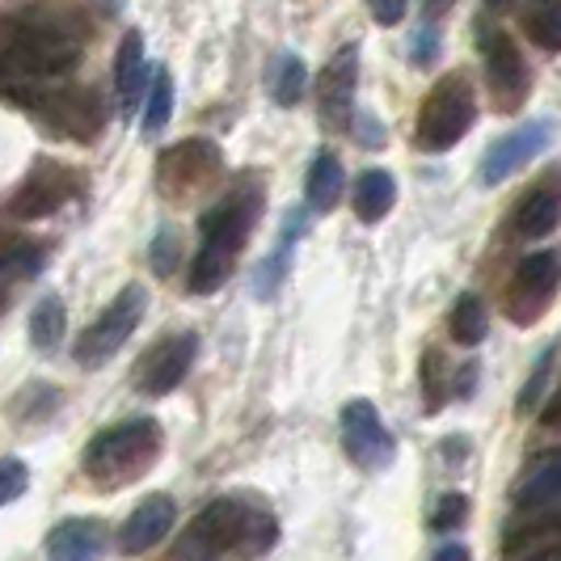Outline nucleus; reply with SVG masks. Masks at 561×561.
<instances>
[{
	"label": "nucleus",
	"mask_w": 561,
	"mask_h": 561,
	"mask_svg": "<svg viewBox=\"0 0 561 561\" xmlns=\"http://www.w3.org/2000/svg\"><path fill=\"white\" fill-rule=\"evenodd\" d=\"M549 131H553V127L540 118V123H528V127L503 136L499 144H490L485 157H481V182H485V186H499L511 173H519V169L528 165L536 152L549 144Z\"/></svg>",
	"instance_id": "13"
},
{
	"label": "nucleus",
	"mask_w": 561,
	"mask_h": 561,
	"mask_svg": "<svg viewBox=\"0 0 561 561\" xmlns=\"http://www.w3.org/2000/svg\"><path fill=\"white\" fill-rule=\"evenodd\" d=\"M473 118H478L473 84L465 81V77H444L426 93V102H422L419 111V127H414L419 148L422 152H448L473 127Z\"/></svg>",
	"instance_id": "5"
},
{
	"label": "nucleus",
	"mask_w": 561,
	"mask_h": 561,
	"mask_svg": "<svg viewBox=\"0 0 561 561\" xmlns=\"http://www.w3.org/2000/svg\"><path fill=\"white\" fill-rule=\"evenodd\" d=\"M451 9V0H422V13L426 18H439V13H448Z\"/></svg>",
	"instance_id": "40"
},
{
	"label": "nucleus",
	"mask_w": 561,
	"mask_h": 561,
	"mask_svg": "<svg viewBox=\"0 0 561 561\" xmlns=\"http://www.w3.org/2000/svg\"><path fill=\"white\" fill-rule=\"evenodd\" d=\"M451 397V371H448V359H444V351H426L422 355V405H426V414H435V410H444Z\"/></svg>",
	"instance_id": "26"
},
{
	"label": "nucleus",
	"mask_w": 561,
	"mask_h": 561,
	"mask_svg": "<svg viewBox=\"0 0 561 561\" xmlns=\"http://www.w3.org/2000/svg\"><path fill=\"white\" fill-rule=\"evenodd\" d=\"M173 519H178V506L169 494H148L140 503L131 506V515L123 519V528H118V553L123 558H140L148 553L152 545H161L173 528Z\"/></svg>",
	"instance_id": "11"
},
{
	"label": "nucleus",
	"mask_w": 561,
	"mask_h": 561,
	"mask_svg": "<svg viewBox=\"0 0 561 561\" xmlns=\"http://www.w3.org/2000/svg\"><path fill=\"white\" fill-rule=\"evenodd\" d=\"M393 203H397V182L389 169H367L364 178L355 182V216L364 225H380Z\"/></svg>",
	"instance_id": "20"
},
{
	"label": "nucleus",
	"mask_w": 561,
	"mask_h": 561,
	"mask_svg": "<svg viewBox=\"0 0 561 561\" xmlns=\"http://www.w3.org/2000/svg\"><path fill=\"white\" fill-rule=\"evenodd\" d=\"M279 540V524L271 511H257L245 499H216L198 511L195 528L186 533L182 553L207 549V553H245V558H266Z\"/></svg>",
	"instance_id": "3"
},
{
	"label": "nucleus",
	"mask_w": 561,
	"mask_h": 561,
	"mask_svg": "<svg viewBox=\"0 0 561 561\" xmlns=\"http://www.w3.org/2000/svg\"><path fill=\"white\" fill-rule=\"evenodd\" d=\"M300 228H305V220H296V211H291V220L283 225V237L279 245H275V253L257 266V275H253V296H262V300H271L275 291H279L283 275H287V257H291V241L300 237Z\"/></svg>",
	"instance_id": "23"
},
{
	"label": "nucleus",
	"mask_w": 561,
	"mask_h": 561,
	"mask_svg": "<svg viewBox=\"0 0 561 561\" xmlns=\"http://www.w3.org/2000/svg\"><path fill=\"white\" fill-rule=\"evenodd\" d=\"M558 296V253L553 250H536L528 253L506 287V317L515 325H533L540 312L553 305Z\"/></svg>",
	"instance_id": "8"
},
{
	"label": "nucleus",
	"mask_w": 561,
	"mask_h": 561,
	"mask_svg": "<svg viewBox=\"0 0 561 561\" xmlns=\"http://www.w3.org/2000/svg\"><path fill=\"white\" fill-rule=\"evenodd\" d=\"M26 490H30L26 460H18V456H4V460H0V506L18 503Z\"/></svg>",
	"instance_id": "31"
},
{
	"label": "nucleus",
	"mask_w": 561,
	"mask_h": 561,
	"mask_svg": "<svg viewBox=\"0 0 561 561\" xmlns=\"http://www.w3.org/2000/svg\"><path fill=\"white\" fill-rule=\"evenodd\" d=\"M431 561H473V553H469V545H444V549H435Z\"/></svg>",
	"instance_id": "38"
},
{
	"label": "nucleus",
	"mask_w": 561,
	"mask_h": 561,
	"mask_svg": "<svg viewBox=\"0 0 561 561\" xmlns=\"http://www.w3.org/2000/svg\"><path fill=\"white\" fill-rule=\"evenodd\" d=\"M169 114H173V77H169L165 68L152 77L148 84V111H144V136H157L161 127L169 123Z\"/></svg>",
	"instance_id": "28"
},
{
	"label": "nucleus",
	"mask_w": 561,
	"mask_h": 561,
	"mask_svg": "<svg viewBox=\"0 0 561 561\" xmlns=\"http://www.w3.org/2000/svg\"><path fill=\"white\" fill-rule=\"evenodd\" d=\"M448 330L460 346H478V342H485V334H490V312H485V305H481V296L465 291V296L451 305Z\"/></svg>",
	"instance_id": "24"
},
{
	"label": "nucleus",
	"mask_w": 561,
	"mask_h": 561,
	"mask_svg": "<svg viewBox=\"0 0 561 561\" xmlns=\"http://www.w3.org/2000/svg\"><path fill=\"white\" fill-rule=\"evenodd\" d=\"M405 4H410V0H367L371 18H376L380 26H397V22L405 18Z\"/></svg>",
	"instance_id": "36"
},
{
	"label": "nucleus",
	"mask_w": 561,
	"mask_h": 561,
	"mask_svg": "<svg viewBox=\"0 0 561 561\" xmlns=\"http://www.w3.org/2000/svg\"><path fill=\"white\" fill-rule=\"evenodd\" d=\"M198 355V334H173L165 337L161 346H152V355L144 359L140 367V389L148 397H165L173 393L182 380H186V371H191V364H195Z\"/></svg>",
	"instance_id": "12"
},
{
	"label": "nucleus",
	"mask_w": 561,
	"mask_h": 561,
	"mask_svg": "<svg viewBox=\"0 0 561 561\" xmlns=\"http://www.w3.org/2000/svg\"><path fill=\"white\" fill-rule=\"evenodd\" d=\"M439 451H444V460H448L451 469H456V465H465V460H469V451H473V444H469L465 435H448V439L439 444Z\"/></svg>",
	"instance_id": "37"
},
{
	"label": "nucleus",
	"mask_w": 561,
	"mask_h": 561,
	"mask_svg": "<svg viewBox=\"0 0 561 561\" xmlns=\"http://www.w3.org/2000/svg\"><path fill=\"white\" fill-rule=\"evenodd\" d=\"M64 330H68V309L59 296H43L34 309H30V342L34 351L51 355L59 342H64Z\"/></svg>",
	"instance_id": "22"
},
{
	"label": "nucleus",
	"mask_w": 561,
	"mask_h": 561,
	"mask_svg": "<svg viewBox=\"0 0 561 561\" xmlns=\"http://www.w3.org/2000/svg\"><path fill=\"white\" fill-rule=\"evenodd\" d=\"M305 84H309V68H305V59L300 56L275 59V68H271V98H275L279 106H296V102H300V93H305Z\"/></svg>",
	"instance_id": "27"
},
{
	"label": "nucleus",
	"mask_w": 561,
	"mask_h": 561,
	"mask_svg": "<svg viewBox=\"0 0 561 561\" xmlns=\"http://www.w3.org/2000/svg\"><path fill=\"white\" fill-rule=\"evenodd\" d=\"M553 359H558V346L549 342V346L540 351V359H536L533 376H528V385H524V389H519V397H515V410H519V414H533L536 401L545 397L549 380H553Z\"/></svg>",
	"instance_id": "30"
},
{
	"label": "nucleus",
	"mask_w": 561,
	"mask_h": 561,
	"mask_svg": "<svg viewBox=\"0 0 561 561\" xmlns=\"http://www.w3.org/2000/svg\"><path fill=\"white\" fill-rule=\"evenodd\" d=\"M524 30L533 34L536 47L558 51L561 47V0H528V4H524Z\"/></svg>",
	"instance_id": "25"
},
{
	"label": "nucleus",
	"mask_w": 561,
	"mask_h": 561,
	"mask_svg": "<svg viewBox=\"0 0 561 561\" xmlns=\"http://www.w3.org/2000/svg\"><path fill=\"white\" fill-rule=\"evenodd\" d=\"M178 253H182V241H178V232L173 228H161L157 232V241H152V271L157 275H173V266H178Z\"/></svg>",
	"instance_id": "34"
},
{
	"label": "nucleus",
	"mask_w": 561,
	"mask_h": 561,
	"mask_svg": "<svg viewBox=\"0 0 561 561\" xmlns=\"http://www.w3.org/2000/svg\"><path fill=\"white\" fill-rule=\"evenodd\" d=\"M528 561H558V549H553V545H549V549H536Z\"/></svg>",
	"instance_id": "41"
},
{
	"label": "nucleus",
	"mask_w": 561,
	"mask_h": 561,
	"mask_svg": "<svg viewBox=\"0 0 561 561\" xmlns=\"http://www.w3.org/2000/svg\"><path fill=\"white\" fill-rule=\"evenodd\" d=\"M34 106L51 114V123L64 127L68 136H77V140L98 136V127H102L98 93H84V89H64V93H47V89H43V93L34 98Z\"/></svg>",
	"instance_id": "16"
},
{
	"label": "nucleus",
	"mask_w": 561,
	"mask_h": 561,
	"mask_svg": "<svg viewBox=\"0 0 561 561\" xmlns=\"http://www.w3.org/2000/svg\"><path fill=\"white\" fill-rule=\"evenodd\" d=\"M553 533H558V511H540V515L524 519L519 528H511V533H506V553H524V549H536L540 540H549Z\"/></svg>",
	"instance_id": "29"
},
{
	"label": "nucleus",
	"mask_w": 561,
	"mask_h": 561,
	"mask_svg": "<svg viewBox=\"0 0 561 561\" xmlns=\"http://www.w3.org/2000/svg\"><path fill=\"white\" fill-rule=\"evenodd\" d=\"M481 56H485V72H490V93L503 111H519L528 98L533 72L524 64V51L515 47V38L499 26H481Z\"/></svg>",
	"instance_id": "9"
},
{
	"label": "nucleus",
	"mask_w": 561,
	"mask_h": 561,
	"mask_svg": "<svg viewBox=\"0 0 561 561\" xmlns=\"http://www.w3.org/2000/svg\"><path fill=\"white\" fill-rule=\"evenodd\" d=\"M478 380H481V364H478V359H469V364H465L460 371H456V376H451V397L469 401V397L478 393Z\"/></svg>",
	"instance_id": "35"
},
{
	"label": "nucleus",
	"mask_w": 561,
	"mask_h": 561,
	"mask_svg": "<svg viewBox=\"0 0 561 561\" xmlns=\"http://www.w3.org/2000/svg\"><path fill=\"white\" fill-rule=\"evenodd\" d=\"M435 51H439V38H435V30H422V38H419V59L435 56Z\"/></svg>",
	"instance_id": "39"
},
{
	"label": "nucleus",
	"mask_w": 561,
	"mask_h": 561,
	"mask_svg": "<svg viewBox=\"0 0 561 561\" xmlns=\"http://www.w3.org/2000/svg\"><path fill=\"white\" fill-rule=\"evenodd\" d=\"M72 195H77V178H72V169L43 161V165L22 182V191L13 195L9 211H13L18 220H43V216L59 211Z\"/></svg>",
	"instance_id": "10"
},
{
	"label": "nucleus",
	"mask_w": 561,
	"mask_h": 561,
	"mask_svg": "<svg viewBox=\"0 0 561 561\" xmlns=\"http://www.w3.org/2000/svg\"><path fill=\"white\" fill-rule=\"evenodd\" d=\"M355 81H359V51L355 47H342L325 77H321V118L325 127L346 131L351 127V111H355Z\"/></svg>",
	"instance_id": "14"
},
{
	"label": "nucleus",
	"mask_w": 561,
	"mask_h": 561,
	"mask_svg": "<svg viewBox=\"0 0 561 561\" xmlns=\"http://www.w3.org/2000/svg\"><path fill=\"white\" fill-rule=\"evenodd\" d=\"M342 186H346V169H342V161H337L334 152H321V157L309 165V186H305L309 207L312 211H330L337 198H342Z\"/></svg>",
	"instance_id": "21"
},
{
	"label": "nucleus",
	"mask_w": 561,
	"mask_h": 561,
	"mask_svg": "<svg viewBox=\"0 0 561 561\" xmlns=\"http://www.w3.org/2000/svg\"><path fill=\"white\" fill-rule=\"evenodd\" d=\"M38 266H43V250L38 245H13V250L0 257V275H13V279L38 275Z\"/></svg>",
	"instance_id": "33"
},
{
	"label": "nucleus",
	"mask_w": 561,
	"mask_h": 561,
	"mask_svg": "<svg viewBox=\"0 0 561 561\" xmlns=\"http://www.w3.org/2000/svg\"><path fill=\"white\" fill-rule=\"evenodd\" d=\"M114 93H118L123 114H131L136 106H140V93H144V38H140V30H131V34L118 43V59H114Z\"/></svg>",
	"instance_id": "18"
},
{
	"label": "nucleus",
	"mask_w": 561,
	"mask_h": 561,
	"mask_svg": "<svg viewBox=\"0 0 561 561\" xmlns=\"http://www.w3.org/2000/svg\"><path fill=\"white\" fill-rule=\"evenodd\" d=\"M165 451V435H161V422L136 414V419H123L98 431L81 451V469L89 481H98L102 490H123L131 481L148 478L157 469Z\"/></svg>",
	"instance_id": "2"
},
{
	"label": "nucleus",
	"mask_w": 561,
	"mask_h": 561,
	"mask_svg": "<svg viewBox=\"0 0 561 561\" xmlns=\"http://www.w3.org/2000/svg\"><path fill=\"white\" fill-rule=\"evenodd\" d=\"M465 524H469V499H465V494H444V499L435 503L431 528H435V533H456V528H465Z\"/></svg>",
	"instance_id": "32"
},
{
	"label": "nucleus",
	"mask_w": 561,
	"mask_h": 561,
	"mask_svg": "<svg viewBox=\"0 0 561 561\" xmlns=\"http://www.w3.org/2000/svg\"><path fill=\"white\" fill-rule=\"evenodd\" d=\"M558 494H561V460L558 451H545L533 465V473L524 478V485L515 490V506L528 511V515L558 511Z\"/></svg>",
	"instance_id": "17"
},
{
	"label": "nucleus",
	"mask_w": 561,
	"mask_h": 561,
	"mask_svg": "<svg viewBox=\"0 0 561 561\" xmlns=\"http://www.w3.org/2000/svg\"><path fill=\"white\" fill-rule=\"evenodd\" d=\"M485 4H490V9H511L515 0H485Z\"/></svg>",
	"instance_id": "42"
},
{
	"label": "nucleus",
	"mask_w": 561,
	"mask_h": 561,
	"mask_svg": "<svg viewBox=\"0 0 561 561\" xmlns=\"http://www.w3.org/2000/svg\"><path fill=\"white\" fill-rule=\"evenodd\" d=\"M144 312H148V291H144L140 283H127L111 305L89 321V330L77 337V351H72L77 364L89 367V371H98V367L111 364L114 355L127 346V337L140 330Z\"/></svg>",
	"instance_id": "4"
},
{
	"label": "nucleus",
	"mask_w": 561,
	"mask_h": 561,
	"mask_svg": "<svg viewBox=\"0 0 561 561\" xmlns=\"http://www.w3.org/2000/svg\"><path fill=\"white\" fill-rule=\"evenodd\" d=\"M511 228H515V237H524V241L549 237V232L558 228V191H553V186L528 191V195L519 198L515 216H511Z\"/></svg>",
	"instance_id": "19"
},
{
	"label": "nucleus",
	"mask_w": 561,
	"mask_h": 561,
	"mask_svg": "<svg viewBox=\"0 0 561 561\" xmlns=\"http://www.w3.org/2000/svg\"><path fill=\"white\" fill-rule=\"evenodd\" d=\"M220 173V148L211 140H182L161 152L157 161V186L161 195L182 203V198L198 195L211 178Z\"/></svg>",
	"instance_id": "7"
},
{
	"label": "nucleus",
	"mask_w": 561,
	"mask_h": 561,
	"mask_svg": "<svg viewBox=\"0 0 561 561\" xmlns=\"http://www.w3.org/2000/svg\"><path fill=\"white\" fill-rule=\"evenodd\" d=\"M257 207H262V186L257 182H241L232 186L203 220H198V250L191 262V291L195 296H211L220 291L237 266V257L245 250L257 220Z\"/></svg>",
	"instance_id": "1"
},
{
	"label": "nucleus",
	"mask_w": 561,
	"mask_h": 561,
	"mask_svg": "<svg viewBox=\"0 0 561 561\" xmlns=\"http://www.w3.org/2000/svg\"><path fill=\"white\" fill-rule=\"evenodd\" d=\"M106 553V524L72 515L47 533V561H102Z\"/></svg>",
	"instance_id": "15"
},
{
	"label": "nucleus",
	"mask_w": 561,
	"mask_h": 561,
	"mask_svg": "<svg viewBox=\"0 0 561 561\" xmlns=\"http://www.w3.org/2000/svg\"><path fill=\"white\" fill-rule=\"evenodd\" d=\"M337 426H342V451L364 473H385L397 460V439L393 431L385 426V419H380L376 401H367V397L346 401L342 414H337Z\"/></svg>",
	"instance_id": "6"
}]
</instances>
